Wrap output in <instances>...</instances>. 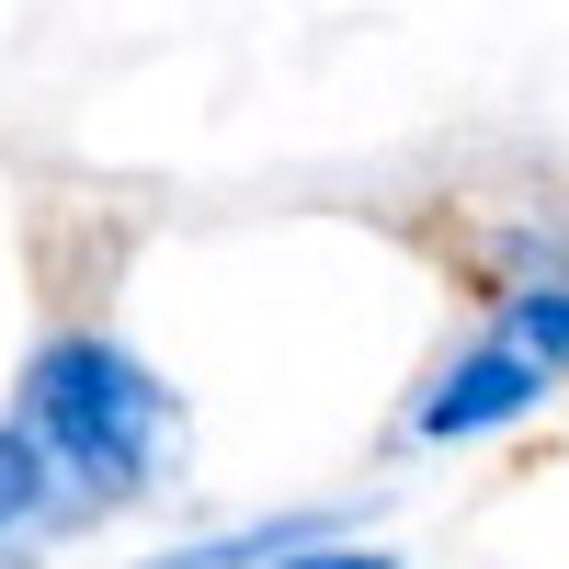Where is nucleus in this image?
Returning <instances> with one entry per match:
<instances>
[{
    "mask_svg": "<svg viewBox=\"0 0 569 569\" xmlns=\"http://www.w3.org/2000/svg\"><path fill=\"white\" fill-rule=\"evenodd\" d=\"M12 421L58 456L69 512L149 501L171 479V456H182V399L126 342H103V330H58V342L23 365V410Z\"/></svg>",
    "mask_w": 569,
    "mask_h": 569,
    "instance_id": "f257e3e1",
    "label": "nucleus"
},
{
    "mask_svg": "<svg viewBox=\"0 0 569 569\" xmlns=\"http://www.w3.org/2000/svg\"><path fill=\"white\" fill-rule=\"evenodd\" d=\"M547 388H558V376H547L525 342H479V353H456L433 388H421L410 433H421V445H479V433H501V421H525Z\"/></svg>",
    "mask_w": 569,
    "mask_h": 569,
    "instance_id": "f03ea898",
    "label": "nucleus"
},
{
    "mask_svg": "<svg viewBox=\"0 0 569 569\" xmlns=\"http://www.w3.org/2000/svg\"><path fill=\"white\" fill-rule=\"evenodd\" d=\"M46 525H58V456L23 421H0V569H23Z\"/></svg>",
    "mask_w": 569,
    "mask_h": 569,
    "instance_id": "7ed1b4c3",
    "label": "nucleus"
},
{
    "mask_svg": "<svg viewBox=\"0 0 569 569\" xmlns=\"http://www.w3.org/2000/svg\"><path fill=\"white\" fill-rule=\"evenodd\" d=\"M308 536H342V512H273V525H228V536H194V547H160L149 569H273L284 547Z\"/></svg>",
    "mask_w": 569,
    "mask_h": 569,
    "instance_id": "20e7f679",
    "label": "nucleus"
},
{
    "mask_svg": "<svg viewBox=\"0 0 569 569\" xmlns=\"http://www.w3.org/2000/svg\"><path fill=\"white\" fill-rule=\"evenodd\" d=\"M501 342H525V353L558 376V365H569V284H525L512 319H501Z\"/></svg>",
    "mask_w": 569,
    "mask_h": 569,
    "instance_id": "39448f33",
    "label": "nucleus"
},
{
    "mask_svg": "<svg viewBox=\"0 0 569 569\" xmlns=\"http://www.w3.org/2000/svg\"><path fill=\"white\" fill-rule=\"evenodd\" d=\"M273 569H399L388 547H342V536H308V547H284Z\"/></svg>",
    "mask_w": 569,
    "mask_h": 569,
    "instance_id": "423d86ee",
    "label": "nucleus"
}]
</instances>
